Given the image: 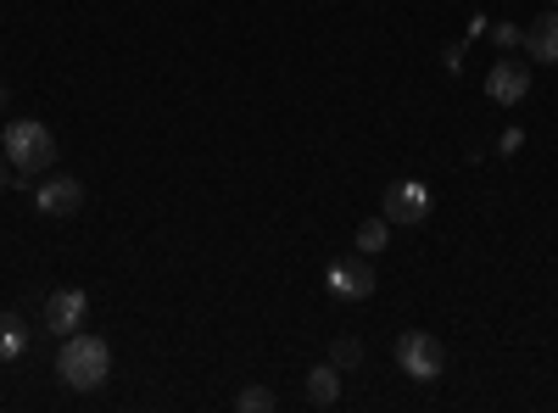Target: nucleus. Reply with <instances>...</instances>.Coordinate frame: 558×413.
Listing matches in <instances>:
<instances>
[{"label":"nucleus","mask_w":558,"mask_h":413,"mask_svg":"<svg viewBox=\"0 0 558 413\" xmlns=\"http://www.w3.org/2000/svg\"><path fill=\"white\" fill-rule=\"evenodd\" d=\"M0 151H7V162L17 168V173H45L57 162V134H51V123H39V118H12L7 123V134H0Z\"/></svg>","instance_id":"2"},{"label":"nucleus","mask_w":558,"mask_h":413,"mask_svg":"<svg viewBox=\"0 0 558 413\" xmlns=\"http://www.w3.org/2000/svg\"><path fill=\"white\" fill-rule=\"evenodd\" d=\"M520 45H525V57L531 62H558V12H542V17H531L525 23V34H520Z\"/></svg>","instance_id":"9"},{"label":"nucleus","mask_w":558,"mask_h":413,"mask_svg":"<svg viewBox=\"0 0 558 413\" xmlns=\"http://www.w3.org/2000/svg\"><path fill=\"white\" fill-rule=\"evenodd\" d=\"M391 352H397V369H402L408 380H418V386H436V380L447 375V347H441L430 330H402Z\"/></svg>","instance_id":"3"},{"label":"nucleus","mask_w":558,"mask_h":413,"mask_svg":"<svg viewBox=\"0 0 558 413\" xmlns=\"http://www.w3.org/2000/svg\"><path fill=\"white\" fill-rule=\"evenodd\" d=\"M486 96L502 101V107H514L531 96V62H514V57H497L492 73H486Z\"/></svg>","instance_id":"7"},{"label":"nucleus","mask_w":558,"mask_h":413,"mask_svg":"<svg viewBox=\"0 0 558 413\" xmlns=\"http://www.w3.org/2000/svg\"><path fill=\"white\" fill-rule=\"evenodd\" d=\"M12 173H17V168L7 162V151H0V191H7V185H12Z\"/></svg>","instance_id":"18"},{"label":"nucleus","mask_w":558,"mask_h":413,"mask_svg":"<svg viewBox=\"0 0 558 413\" xmlns=\"http://www.w3.org/2000/svg\"><path fill=\"white\" fill-rule=\"evenodd\" d=\"M0 107H7V89H0Z\"/></svg>","instance_id":"19"},{"label":"nucleus","mask_w":558,"mask_h":413,"mask_svg":"<svg viewBox=\"0 0 558 413\" xmlns=\"http://www.w3.org/2000/svg\"><path fill=\"white\" fill-rule=\"evenodd\" d=\"M34 207L45 218H68V212L84 207V185L73 173H57V179H45V185H34Z\"/></svg>","instance_id":"8"},{"label":"nucleus","mask_w":558,"mask_h":413,"mask_svg":"<svg viewBox=\"0 0 558 413\" xmlns=\"http://www.w3.org/2000/svg\"><path fill=\"white\" fill-rule=\"evenodd\" d=\"M307 402L313 408H336L341 402V369L336 363H318V369L307 375Z\"/></svg>","instance_id":"10"},{"label":"nucleus","mask_w":558,"mask_h":413,"mask_svg":"<svg viewBox=\"0 0 558 413\" xmlns=\"http://www.w3.org/2000/svg\"><path fill=\"white\" fill-rule=\"evenodd\" d=\"M57 375L68 391H101L112 380V347L101 336H89V330H73L62 336L57 347Z\"/></svg>","instance_id":"1"},{"label":"nucleus","mask_w":558,"mask_h":413,"mask_svg":"<svg viewBox=\"0 0 558 413\" xmlns=\"http://www.w3.org/2000/svg\"><path fill=\"white\" fill-rule=\"evenodd\" d=\"M279 408V397L268 391V386H246V391H235V413H274Z\"/></svg>","instance_id":"13"},{"label":"nucleus","mask_w":558,"mask_h":413,"mask_svg":"<svg viewBox=\"0 0 558 413\" xmlns=\"http://www.w3.org/2000/svg\"><path fill=\"white\" fill-rule=\"evenodd\" d=\"M486 34L497 39V57H508V51H514V45H520V34H525V28H514V23H492Z\"/></svg>","instance_id":"15"},{"label":"nucleus","mask_w":558,"mask_h":413,"mask_svg":"<svg viewBox=\"0 0 558 413\" xmlns=\"http://www.w3.org/2000/svg\"><path fill=\"white\" fill-rule=\"evenodd\" d=\"M330 363H336V369H357V363H363V347H357L352 336H341V341L330 347Z\"/></svg>","instance_id":"14"},{"label":"nucleus","mask_w":558,"mask_h":413,"mask_svg":"<svg viewBox=\"0 0 558 413\" xmlns=\"http://www.w3.org/2000/svg\"><path fill=\"white\" fill-rule=\"evenodd\" d=\"M430 185H425V179H397V185H386V196H380V212L391 218V223H425L430 218Z\"/></svg>","instance_id":"5"},{"label":"nucleus","mask_w":558,"mask_h":413,"mask_svg":"<svg viewBox=\"0 0 558 413\" xmlns=\"http://www.w3.org/2000/svg\"><path fill=\"white\" fill-rule=\"evenodd\" d=\"M520 146H525V129H502V141H497V151H502V157H514Z\"/></svg>","instance_id":"17"},{"label":"nucleus","mask_w":558,"mask_h":413,"mask_svg":"<svg viewBox=\"0 0 558 413\" xmlns=\"http://www.w3.org/2000/svg\"><path fill=\"white\" fill-rule=\"evenodd\" d=\"M84 318H89V296H84L78 286L51 291V302H45V330H51L57 341L73 336V330H84Z\"/></svg>","instance_id":"6"},{"label":"nucleus","mask_w":558,"mask_h":413,"mask_svg":"<svg viewBox=\"0 0 558 413\" xmlns=\"http://www.w3.org/2000/svg\"><path fill=\"white\" fill-rule=\"evenodd\" d=\"M463 51H470L463 39H458V45H447V51H441V68H447V73H463Z\"/></svg>","instance_id":"16"},{"label":"nucleus","mask_w":558,"mask_h":413,"mask_svg":"<svg viewBox=\"0 0 558 413\" xmlns=\"http://www.w3.org/2000/svg\"><path fill=\"white\" fill-rule=\"evenodd\" d=\"M553 7H558V0H553Z\"/></svg>","instance_id":"20"},{"label":"nucleus","mask_w":558,"mask_h":413,"mask_svg":"<svg viewBox=\"0 0 558 413\" xmlns=\"http://www.w3.org/2000/svg\"><path fill=\"white\" fill-rule=\"evenodd\" d=\"M375 268H368V257H341L324 268V291H330L336 302H368L375 296Z\"/></svg>","instance_id":"4"},{"label":"nucleus","mask_w":558,"mask_h":413,"mask_svg":"<svg viewBox=\"0 0 558 413\" xmlns=\"http://www.w3.org/2000/svg\"><path fill=\"white\" fill-rule=\"evenodd\" d=\"M386 246H391V218H386V212H380V218H363V223H357V252L375 257V252H386Z\"/></svg>","instance_id":"12"},{"label":"nucleus","mask_w":558,"mask_h":413,"mask_svg":"<svg viewBox=\"0 0 558 413\" xmlns=\"http://www.w3.org/2000/svg\"><path fill=\"white\" fill-rule=\"evenodd\" d=\"M28 352V325L23 313H0V363H17Z\"/></svg>","instance_id":"11"}]
</instances>
